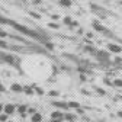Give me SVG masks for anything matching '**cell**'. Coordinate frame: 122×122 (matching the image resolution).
<instances>
[{"mask_svg": "<svg viewBox=\"0 0 122 122\" xmlns=\"http://www.w3.org/2000/svg\"><path fill=\"white\" fill-rule=\"evenodd\" d=\"M51 122H61V119H51Z\"/></svg>", "mask_w": 122, "mask_h": 122, "instance_id": "32", "label": "cell"}, {"mask_svg": "<svg viewBox=\"0 0 122 122\" xmlns=\"http://www.w3.org/2000/svg\"><path fill=\"white\" fill-rule=\"evenodd\" d=\"M118 116H119V118L122 119V111H119V112H118Z\"/></svg>", "mask_w": 122, "mask_h": 122, "instance_id": "31", "label": "cell"}, {"mask_svg": "<svg viewBox=\"0 0 122 122\" xmlns=\"http://www.w3.org/2000/svg\"><path fill=\"white\" fill-rule=\"evenodd\" d=\"M68 108L79 109V108H80V103H77V102H68Z\"/></svg>", "mask_w": 122, "mask_h": 122, "instance_id": "12", "label": "cell"}, {"mask_svg": "<svg viewBox=\"0 0 122 122\" xmlns=\"http://www.w3.org/2000/svg\"><path fill=\"white\" fill-rule=\"evenodd\" d=\"M0 92H5V87H3L2 84H0Z\"/></svg>", "mask_w": 122, "mask_h": 122, "instance_id": "33", "label": "cell"}, {"mask_svg": "<svg viewBox=\"0 0 122 122\" xmlns=\"http://www.w3.org/2000/svg\"><path fill=\"white\" fill-rule=\"evenodd\" d=\"M97 55H99V57H100L102 60H108V58H109L108 52H102V51H99V52H97Z\"/></svg>", "mask_w": 122, "mask_h": 122, "instance_id": "13", "label": "cell"}, {"mask_svg": "<svg viewBox=\"0 0 122 122\" xmlns=\"http://www.w3.org/2000/svg\"><path fill=\"white\" fill-rule=\"evenodd\" d=\"M23 92L26 95H34L35 92H34V87H30V86H26V87H23Z\"/></svg>", "mask_w": 122, "mask_h": 122, "instance_id": "10", "label": "cell"}, {"mask_svg": "<svg viewBox=\"0 0 122 122\" xmlns=\"http://www.w3.org/2000/svg\"><path fill=\"white\" fill-rule=\"evenodd\" d=\"M30 16H34V18H36V19H39V18H41L38 13H34V12H30Z\"/></svg>", "mask_w": 122, "mask_h": 122, "instance_id": "23", "label": "cell"}, {"mask_svg": "<svg viewBox=\"0 0 122 122\" xmlns=\"http://www.w3.org/2000/svg\"><path fill=\"white\" fill-rule=\"evenodd\" d=\"M80 80H81V81H86V76H84V74L80 76Z\"/></svg>", "mask_w": 122, "mask_h": 122, "instance_id": "30", "label": "cell"}, {"mask_svg": "<svg viewBox=\"0 0 122 122\" xmlns=\"http://www.w3.org/2000/svg\"><path fill=\"white\" fill-rule=\"evenodd\" d=\"M10 90L15 92V93H22V92H23V86H20V84H18V83H15V84H12Z\"/></svg>", "mask_w": 122, "mask_h": 122, "instance_id": "3", "label": "cell"}, {"mask_svg": "<svg viewBox=\"0 0 122 122\" xmlns=\"http://www.w3.org/2000/svg\"><path fill=\"white\" fill-rule=\"evenodd\" d=\"M103 81H105V84H109V86H113V81H111V79H108V77H106V79H105Z\"/></svg>", "mask_w": 122, "mask_h": 122, "instance_id": "20", "label": "cell"}, {"mask_svg": "<svg viewBox=\"0 0 122 122\" xmlns=\"http://www.w3.org/2000/svg\"><path fill=\"white\" fill-rule=\"evenodd\" d=\"M9 119V115L7 113H2V115H0V121H2V122H6Z\"/></svg>", "mask_w": 122, "mask_h": 122, "instance_id": "17", "label": "cell"}, {"mask_svg": "<svg viewBox=\"0 0 122 122\" xmlns=\"http://www.w3.org/2000/svg\"><path fill=\"white\" fill-rule=\"evenodd\" d=\"M41 121H42V115L38 113V112H35L32 115V122H41Z\"/></svg>", "mask_w": 122, "mask_h": 122, "instance_id": "7", "label": "cell"}, {"mask_svg": "<svg viewBox=\"0 0 122 122\" xmlns=\"http://www.w3.org/2000/svg\"><path fill=\"white\" fill-rule=\"evenodd\" d=\"M3 109H5V113H7V115H12V113L15 112V106H13L12 103H7L6 106H3Z\"/></svg>", "mask_w": 122, "mask_h": 122, "instance_id": "4", "label": "cell"}, {"mask_svg": "<svg viewBox=\"0 0 122 122\" xmlns=\"http://www.w3.org/2000/svg\"><path fill=\"white\" fill-rule=\"evenodd\" d=\"M0 48H7V42L3 41V39H0Z\"/></svg>", "mask_w": 122, "mask_h": 122, "instance_id": "19", "label": "cell"}, {"mask_svg": "<svg viewBox=\"0 0 122 122\" xmlns=\"http://www.w3.org/2000/svg\"><path fill=\"white\" fill-rule=\"evenodd\" d=\"M121 5H122V2H121Z\"/></svg>", "mask_w": 122, "mask_h": 122, "instance_id": "35", "label": "cell"}, {"mask_svg": "<svg viewBox=\"0 0 122 122\" xmlns=\"http://www.w3.org/2000/svg\"><path fill=\"white\" fill-rule=\"evenodd\" d=\"M9 23L15 28V29H18L19 32H23L25 35H28V36H34V38H39L38 35H36V32H34V30H30V29H28V28H25V26H20V25H18V23H15V22H10L9 20Z\"/></svg>", "mask_w": 122, "mask_h": 122, "instance_id": "1", "label": "cell"}, {"mask_svg": "<svg viewBox=\"0 0 122 122\" xmlns=\"http://www.w3.org/2000/svg\"><path fill=\"white\" fill-rule=\"evenodd\" d=\"M6 36H7V34L5 30H0V38H6Z\"/></svg>", "mask_w": 122, "mask_h": 122, "instance_id": "22", "label": "cell"}, {"mask_svg": "<svg viewBox=\"0 0 122 122\" xmlns=\"http://www.w3.org/2000/svg\"><path fill=\"white\" fill-rule=\"evenodd\" d=\"M108 50L111 52H113V54H121L122 52V47H121V45H118V44H109L108 45Z\"/></svg>", "mask_w": 122, "mask_h": 122, "instance_id": "2", "label": "cell"}, {"mask_svg": "<svg viewBox=\"0 0 122 122\" xmlns=\"http://www.w3.org/2000/svg\"><path fill=\"white\" fill-rule=\"evenodd\" d=\"M48 26H50V28H54V29H57V28H58V25H55V23H50Z\"/></svg>", "mask_w": 122, "mask_h": 122, "instance_id": "26", "label": "cell"}, {"mask_svg": "<svg viewBox=\"0 0 122 122\" xmlns=\"http://www.w3.org/2000/svg\"><path fill=\"white\" fill-rule=\"evenodd\" d=\"M113 86H116V87H122V80H121V79H115V80H113Z\"/></svg>", "mask_w": 122, "mask_h": 122, "instance_id": "15", "label": "cell"}, {"mask_svg": "<svg viewBox=\"0 0 122 122\" xmlns=\"http://www.w3.org/2000/svg\"><path fill=\"white\" fill-rule=\"evenodd\" d=\"M44 45H45V48H47V50H50V51H52V50H54V45H52L51 42H45Z\"/></svg>", "mask_w": 122, "mask_h": 122, "instance_id": "16", "label": "cell"}, {"mask_svg": "<svg viewBox=\"0 0 122 122\" xmlns=\"http://www.w3.org/2000/svg\"><path fill=\"white\" fill-rule=\"evenodd\" d=\"M63 22H64V23H66V25H70V23H71V22H73V20H71V18H70V16H66V18H64V19H63Z\"/></svg>", "mask_w": 122, "mask_h": 122, "instance_id": "18", "label": "cell"}, {"mask_svg": "<svg viewBox=\"0 0 122 122\" xmlns=\"http://www.w3.org/2000/svg\"><path fill=\"white\" fill-rule=\"evenodd\" d=\"M96 90H97V93H99V95H102V96L105 95V90H103V89H96Z\"/></svg>", "mask_w": 122, "mask_h": 122, "instance_id": "24", "label": "cell"}, {"mask_svg": "<svg viewBox=\"0 0 122 122\" xmlns=\"http://www.w3.org/2000/svg\"><path fill=\"white\" fill-rule=\"evenodd\" d=\"M115 63H118V64H122V58H115Z\"/></svg>", "mask_w": 122, "mask_h": 122, "instance_id": "27", "label": "cell"}, {"mask_svg": "<svg viewBox=\"0 0 122 122\" xmlns=\"http://www.w3.org/2000/svg\"><path fill=\"white\" fill-rule=\"evenodd\" d=\"M86 36H87V38H90V39H92V38H93V34H92V32H87V34H86Z\"/></svg>", "mask_w": 122, "mask_h": 122, "instance_id": "28", "label": "cell"}, {"mask_svg": "<svg viewBox=\"0 0 122 122\" xmlns=\"http://www.w3.org/2000/svg\"><path fill=\"white\" fill-rule=\"evenodd\" d=\"M5 61H7V63H10V64H15V58L12 55H5Z\"/></svg>", "mask_w": 122, "mask_h": 122, "instance_id": "14", "label": "cell"}, {"mask_svg": "<svg viewBox=\"0 0 122 122\" xmlns=\"http://www.w3.org/2000/svg\"><path fill=\"white\" fill-rule=\"evenodd\" d=\"M51 118H52V119H61V118H63V113H61L60 111H54V112L51 113Z\"/></svg>", "mask_w": 122, "mask_h": 122, "instance_id": "8", "label": "cell"}, {"mask_svg": "<svg viewBox=\"0 0 122 122\" xmlns=\"http://www.w3.org/2000/svg\"><path fill=\"white\" fill-rule=\"evenodd\" d=\"M26 109H28V108H26V105H20L19 108H18V112H19L22 116H25V115H26Z\"/></svg>", "mask_w": 122, "mask_h": 122, "instance_id": "9", "label": "cell"}, {"mask_svg": "<svg viewBox=\"0 0 122 122\" xmlns=\"http://www.w3.org/2000/svg\"><path fill=\"white\" fill-rule=\"evenodd\" d=\"M60 95V92H57V90H51L50 92V96H58Z\"/></svg>", "mask_w": 122, "mask_h": 122, "instance_id": "21", "label": "cell"}, {"mask_svg": "<svg viewBox=\"0 0 122 122\" xmlns=\"http://www.w3.org/2000/svg\"><path fill=\"white\" fill-rule=\"evenodd\" d=\"M3 111V105H0V112H2Z\"/></svg>", "mask_w": 122, "mask_h": 122, "instance_id": "34", "label": "cell"}, {"mask_svg": "<svg viewBox=\"0 0 122 122\" xmlns=\"http://www.w3.org/2000/svg\"><path fill=\"white\" fill-rule=\"evenodd\" d=\"M93 28H95V30H97V32H105V26L103 25H100V23H97V22H93Z\"/></svg>", "mask_w": 122, "mask_h": 122, "instance_id": "6", "label": "cell"}, {"mask_svg": "<svg viewBox=\"0 0 122 122\" xmlns=\"http://www.w3.org/2000/svg\"><path fill=\"white\" fill-rule=\"evenodd\" d=\"M36 93H38V95H44V90L38 87V89H36Z\"/></svg>", "mask_w": 122, "mask_h": 122, "instance_id": "25", "label": "cell"}, {"mask_svg": "<svg viewBox=\"0 0 122 122\" xmlns=\"http://www.w3.org/2000/svg\"><path fill=\"white\" fill-rule=\"evenodd\" d=\"M52 105L60 109H68V103H66V102H52Z\"/></svg>", "mask_w": 122, "mask_h": 122, "instance_id": "5", "label": "cell"}, {"mask_svg": "<svg viewBox=\"0 0 122 122\" xmlns=\"http://www.w3.org/2000/svg\"><path fill=\"white\" fill-rule=\"evenodd\" d=\"M61 6H66V7H70L71 6V0H60L58 2Z\"/></svg>", "mask_w": 122, "mask_h": 122, "instance_id": "11", "label": "cell"}, {"mask_svg": "<svg viewBox=\"0 0 122 122\" xmlns=\"http://www.w3.org/2000/svg\"><path fill=\"white\" fill-rule=\"evenodd\" d=\"M71 119H73L71 115H66V121H71Z\"/></svg>", "mask_w": 122, "mask_h": 122, "instance_id": "29", "label": "cell"}]
</instances>
